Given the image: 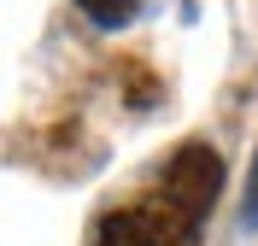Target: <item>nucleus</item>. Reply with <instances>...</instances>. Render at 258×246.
I'll use <instances>...</instances> for the list:
<instances>
[{
  "label": "nucleus",
  "mask_w": 258,
  "mask_h": 246,
  "mask_svg": "<svg viewBox=\"0 0 258 246\" xmlns=\"http://www.w3.org/2000/svg\"><path fill=\"white\" fill-rule=\"evenodd\" d=\"M217 188H223V158H217L206 141L176 147V158L164 164V176H159V194L170 199V205H182L188 217H200V223H206V211L217 205Z\"/></svg>",
  "instance_id": "nucleus-2"
},
{
  "label": "nucleus",
  "mask_w": 258,
  "mask_h": 246,
  "mask_svg": "<svg viewBox=\"0 0 258 246\" xmlns=\"http://www.w3.org/2000/svg\"><path fill=\"white\" fill-rule=\"evenodd\" d=\"M94 246H200V217H188L182 205H170L153 188L147 199H135V205L106 217Z\"/></svg>",
  "instance_id": "nucleus-1"
},
{
  "label": "nucleus",
  "mask_w": 258,
  "mask_h": 246,
  "mask_svg": "<svg viewBox=\"0 0 258 246\" xmlns=\"http://www.w3.org/2000/svg\"><path fill=\"white\" fill-rule=\"evenodd\" d=\"M246 223H258V158H252V176H246Z\"/></svg>",
  "instance_id": "nucleus-4"
},
{
  "label": "nucleus",
  "mask_w": 258,
  "mask_h": 246,
  "mask_svg": "<svg viewBox=\"0 0 258 246\" xmlns=\"http://www.w3.org/2000/svg\"><path fill=\"white\" fill-rule=\"evenodd\" d=\"M77 6L94 18L100 30H123V24H135V12H141V0H77Z\"/></svg>",
  "instance_id": "nucleus-3"
}]
</instances>
